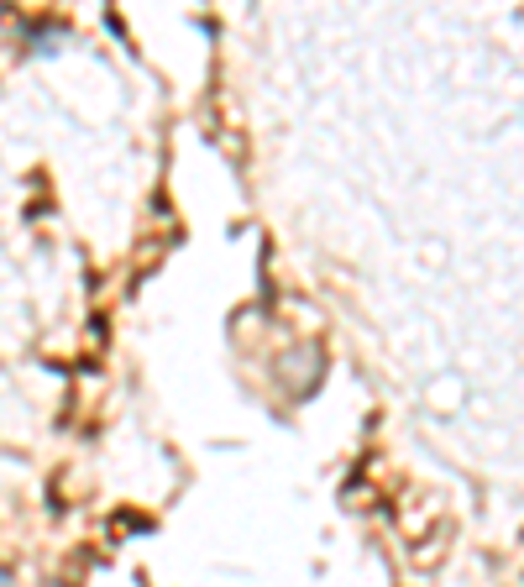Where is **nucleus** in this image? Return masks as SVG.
Listing matches in <instances>:
<instances>
[{
    "label": "nucleus",
    "instance_id": "nucleus-1",
    "mask_svg": "<svg viewBox=\"0 0 524 587\" xmlns=\"http://www.w3.org/2000/svg\"><path fill=\"white\" fill-rule=\"evenodd\" d=\"M0 587H11V572H6V567H0Z\"/></svg>",
    "mask_w": 524,
    "mask_h": 587
}]
</instances>
